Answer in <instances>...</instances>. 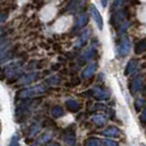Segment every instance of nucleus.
I'll list each match as a JSON object with an SVG mask.
<instances>
[{
	"label": "nucleus",
	"mask_w": 146,
	"mask_h": 146,
	"mask_svg": "<svg viewBox=\"0 0 146 146\" xmlns=\"http://www.w3.org/2000/svg\"><path fill=\"white\" fill-rule=\"evenodd\" d=\"M46 91V87L41 86V85H37L34 87H30L27 89H23L22 91L19 92V97L22 99H25V98H32V97H37V96L43 95L44 92Z\"/></svg>",
	"instance_id": "1"
},
{
	"label": "nucleus",
	"mask_w": 146,
	"mask_h": 146,
	"mask_svg": "<svg viewBox=\"0 0 146 146\" xmlns=\"http://www.w3.org/2000/svg\"><path fill=\"white\" fill-rule=\"evenodd\" d=\"M130 50H131V41H130V38L123 37L121 40L120 44H119V47H117V54H119V56H121V57L126 56L130 53Z\"/></svg>",
	"instance_id": "2"
},
{
	"label": "nucleus",
	"mask_w": 146,
	"mask_h": 146,
	"mask_svg": "<svg viewBox=\"0 0 146 146\" xmlns=\"http://www.w3.org/2000/svg\"><path fill=\"white\" fill-rule=\"evenodd\" d=\"M90 13H91V15H92V18H94V20H95L96 24H97V27L99 28V30H102L103 29L102 17H101V15H100L99 10H98L94 5L90 6Z\"/></svg>",
	"instance_id": "3"
},
{
	"label": "nucleus",
	"mask_w": 146,
	"mask_h": 146,
	"mask_svg": "<svg viewBox=\"0 0 146 146\" xmlns=\"http://www.w3.org/2000/svg\"><path fill=\"white\" fill-rule=\"evenodd\" d=\"M142 87H143V79H142V77L141 76H136L135 78H133V80L131 81V86H130L132 94L133 95L139 94V91L142 90Z\"/></svg>",
	"instance_id": "4"
},
{
	"label": "nucleus",
	"mask_w": 146,
	"mask_h": 146,
	"mask_svg": "<svg viewBox=\"0 0 146 146\" xmlns=\"http://www.w3.org/2000/svg\"><path fill=\"white\" fill-rule=\"evenodd\" d=\"M91 94L98 100H107V99H109L110 97L109 92L108 91H104L100 87H94L92 90H91Z\"/></svg>",
	"instance_id": "5"
},
{
	"label": "nucleus",
	"mask_w": 146,
	"mask_h": 146,
	"mask_svg": "<svg viewBox=\"0 0 146 146\" xmlns=\"http://www.w3.org/2000/svg\"><path fill=\"white\" fill-rule=\"evenodd\" d=\"M104 136H109V137H117L120 135V130L117 126H109L102 132Z\"/></svg>",
	"instance_id": "6"
},
{
	"label": "nucleus",
	"mask_w": 146,
	"mask_h": 146,
	"mask_svg": "<svg viewBox=\"0 0 146 146\" xmlns=\"http://www.w3.org/2000/svg\"><path fill=\"white\" fill-rule=\"evenodd\" d=\"M64 141L68 146H73L76 142V135L74 131H66L64 134Z\"/></svg>",
	"instance_id": "7"
},
{
	"label": "nucleus",
	"mask_w": 146,
	"mask_h": 146,
	"mask_svg": "<svg viewBox=\"0 0 146 146\" xmlns=\"http://www.w3.org/2000/svg\"><path fill=\"white\" fill-rule=\"evenodd\" d=\"M137 67H139V62L136 60V59H132L129 62V64L126 66V68H125V75L126 76H129V75H131L133 74L136 69H137Z\"/></svg>",
	"instance_id": "8"
},
{
	"label": "nucleus",
	"mask_w": 146,
	"mask_h": 146,
	"mask_svg": "<svg viewBox=\"0 0 146 146\" xmlns=\"http://www.w3.org/2000/svg\"><path fill=\"white\" fill-rule=\"evenodd\" d=\"M96 68H97V64L96 63H92V64H90V65H88L85 69H84V72H82V77L84 78H90L94 73H95Z\"/></svg>",
	"instance_id": "9"
},
{
	"label": "nucleus",
	"mask_w": 146,
	"mask_h": 146,
	"mask_svg": "<svg viewBox=\"0 0 146 146\" xmlns=\"http://www.w3.org/2000/svg\"><path fill=\"white\" fill-rule=\"evenodd\" d=\"M35 76H36V73H31L28 74V75H24V76H22L21 78L19 79L18 84L19 85H28L31 81H33V79L35 78Z\"/></svg>",
	"instance_id": "10"
},
{
	"label": "nucleus",
	"mask_w": 146,
	"mask_h": 146,
	"mask_svg": "<svg viewBox=\"0 0 146 146\" xmlns=\"http://www.w3.org/2000/svg\"><path fill=\"white\" fill-rule=\"evenodd\" d=\"M52 137H53V134H51V133H44L43 135H41V136L35 141V144H34V145L35 146L43 145L45 143H47Z\"/></svg>",
	"instance_id": "11"
},
{
	"label": "nucleus",
	"mask_w": 146,
	"mask_h": 146,
	"mask_svg": "<svg viewBox=\"0 0 146 146\" xmlns=\"http://www.w3.org/2000/svg\"><path fill=\"white\" fill-rule=\"evenodd\" d=\"M87 22H88V15L87 13H82V15L77 19L75 28H76V29H81V28H84V27L87 24Z\"/></svg>",
	"instance_id": "12"
},
{
	"label": "nucleus",
	"mask_w": 146,
	"mask_h": 146,
	"mask_svg": "<svg viewBox=\"0 0 146 146\" xmlns=\"http://www.w3.org/2000/svg\"><path fill=\"white\" fill-rule=\"evenodd\" d=\"M65 104H66V107H67V109L69 110V111H72V112H76V111L79 110V104H78V102L73 100V99L66 100Z\"/></svg>",
	"instance_id": "13"
},
{
	"label": "nucleus",
	"mask_w": 146,
	"mask_h": 146,
	"mask_svg": "<svg viewBox=\"0 0 146 146\" xmlns=\"http://www.w3.org/2000/svg\"><path fill=\"white\" fill-rule=\"evenodd\" d=\"M92 122L97 124L98 126H102V125L106 124V122H107V119L106 117H103V115H95V117H92Z\"/></svg>",
	"instance_id": "14"
},
{
	"label": "nucleus",
	"mask_w": 146,
	"mask_h": 146,
	"mask_svg": "<svg viewBox=\"0 0 146 146\" xmlns=\"http://www.w3.org/2000/svg\"><path fill=\"white\" fill-rule=\"evenodd\" d=\"M146 50V43H145V40H142L141 42L136 44L135 46V53L136 54H143Z\"/></svg>",
	"instance_id": "15"
},
{
	"label": "nucleus",
	"mask_w": 146,
	"mask_h": 146,
	"mask_svg": "<svg viewBox=\"0 0 146 146\" xmlns=\"http://www.w3.org/2000/svg\"><path fill=\"white\" fill-rule=\"evenodd\" d=\"M101 145V142L100 139H97V137H90L85 142V146H100Z\"/></svg>",
	"instance_id": "16"
},
{
	"label": "nucleus",
	"mask_w": 146,
	"mask_h": 146,
	"mask_svg": "<svg viewBox=\"0 0 146 146\" xmlns=\"http://www.w3.org/2000/svg\"><path fill=\"white\" fill-rule=\"evenodd\" d=\"M52 115L54 117H60L64 115V110L62 109L59 106H56L54 107L53 110H52Z\"/></svg>",
	"instance_id": "17"
},
{
	"label": "nucleus",
	"mask_w": 146,
	"mask_h": 146,
	"mask_svg": "<svg viewBox=\"0 0 146 146\" xmlns=\"http://www.w3.org/2000/svg\"><path fill=\"white\" fill-rule=\"evenodd\" d=\"M144 104H145V101H144V99H137L136 101H135V110L139 112L141 110L144 108Z\"/></svg>",
	"instance_id": "18"
},
{
	"label": "nucleus",
	"mask_w": 146,
	"mask_h": 146,
	"mask_svg": "<svg viewBox=\"0 0 146 146\" xmlns=\"http://www.w3.org/2000/svg\"><path fill=\"white\" fill-rule=\"evenodd\" d=\"M88 36H89V31H87V32H84L82 34H81L80 38H79V41H78V44H77V46L78 47H80L82 44L85 43L86 41H87Z\"/></svg>",
	"instance_id": "19"
},
{
	"label": "nucleus",
	"mask_w": 146,
	"mask_h": 146,
	"mask_svg": "<svg viewBox=\"0 0 146 146\" xmlns=\"http://www.w3.org/2000/svg\"><path fill=\"white\" fill-rule=\"evenodd\" d=\"M94 53H95V52H94V48H92V47H91V48H89V50H88V51L85 53V55H84V59H86V62H87L88 59L92 57Z\"/></svg>",
	"instance_id": "20"
},
{
	"label": "nucleus",
	"mask_w": 146,
	"mask_h": 146,
	"mask_svg": "<svg viewBox=\"0 0 146 146\" xmlns=\"http://www.w3.org/2000/svg\"><path fill=\"white\" fill-rule=\"evenodd\" d=\"M8 146H20V143H19V136L18 135H15L12 139H11V142H10V144Z\"/></svg>",
	"instance_id": "21"
},
{
	"label": "nucleus",
	"mask_w": 146,
	"mask_h": 146,
	"mask_svg": "<svg viewBox=\"0 0 146 146\" xmlns=\"http://www.w3.org/2000/svg\"><path fill=\"white\" fill-rule=\"evenodd\" d=\"M129 25H130V22H127V21L120 23V29H119V31H120L121 33H122V32H124L125 30L129 28Z\"/></svg>",
	"instance_id": "22"
},
{
	"label": "nucleus",
	"mask_w": 146,
	"mask_h": 146,
	"mask_svg": "<svg viewBox=\"0 0 146 146\" xmlns=\"http://www.w3.org/2000/svg\"><path fill=\"white\" fill-rule=\"evenodd\" d=\"M103 146H117V144L115 142H113L112 139H104L102 142Z\"/></svg>",
	"instance_id": "23"
},
{
	"label": "nucleus",
	"mask_w": 146,
	"mask_h": 146,
	"mask_svg": "<svg viewBox=\"0 0 146 146\" xmlns=\"http://www.w3.org/2000/svg\"><path fill=\"white\" fill-rule=\"evenodd\" d=\"M139 119H141V122L144 124L146 122V112L145 111H143V113L141 114V117H139Z\"/></svg>",
	"instance_id": "24"
},
{
	"label": "nucleus",
	"mask_w": 146,
	"mask_h": 146,
	"mask_svg": "<svg viewBox=\"0 0 146 146\" xmlns=\"http://www.w3.org/2000/svg\"><path fill=\"white\" fill-rule=\"evenodd\" d=\"M122 1H123V0H117V1L114 2V9L121 8V6H122Z\"/></svg>",
	"instance_id": "25"
},
{
	"label": "nucleus",
	"mask_w": 146,
	"mask_h": 146,
	"mask_svg": "<svg viewBox=\"0 0 146 146\" xmlns=\"http://www.w3.org/2000/svg\"><path fill=\"white\" fill-rule=\"evenodd\" d=\"M5 45H6V40L2 38V37H0V50H2Z\"/></svg>",
	"instance_id": "26"
},
{
	"label": "nucleus",
	"mask_w": 146,
	"mask_h": 146,
	"mask_svg": "<svg viewBox=\"0 0 146 146\" xmlns=\"http://www.w3.org/2000/svg\"><path fill=\"white\" fill-rule=\"evenodd\" d=\"M5 20H6V15L5 13H0V23H2Z\"/></svg>",
	"instance_id": "27"
},
{
	"label": "nucleus",
	"mask_w": 146,
	"mask_h": 146,
	"mask_svg": "<svg viewBox=\"0 0 146 146\" xmlns=\"http://www.w3.org/2000/svg\"><path fill=\"white\" fill-rule=\"evenodd\" d=\"M101 5H102L103 8H106L108 5V0H101Z\"/></svg>",
	"instance_id": "28"
},
{
	"label": "nucleus",
	"mask_w": 146,
	"mask_h": 146,
	"mask_svg": "<svg viewBox=\"0 0 146 146\" xmlns=\"http://www.w3.org/2000/svg\"><path fill=\"white\" fill-rule=\"evenodd\" d=\"M47 146H60L58 143H51V144H48Z\"/></svg>",
	"instance_id": "29"
},
{
	"label": "nucleus",
	"mask_w": 146,
	"mask_h": 146,
	"mask_svg": "<svg viewBox=\"0 0 146 146\" xmlns=\"http://www.w3.org/2000/svg\"><path fill=\"white\" fill-rule=\"evenodd\" d=\"M0 133H1V122H0Z\"/></svg>",
	"instance_id": "30"
}]
</instances>
